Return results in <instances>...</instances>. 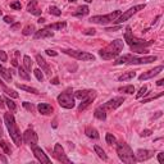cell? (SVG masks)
Returning a JSON list of instances; mask_svg holds the SVG:
<instances>
[{
  "label": "cell",
  "mask_w": 164,
  "mask_h": 164,
  "mask_svg": "<svg viewBox=\"0 0 164 164\" xmlns=\"http://www.w3.org/2000/svg\"><path fill=\"white\" fill-rule=\"evenodd\" d=\"M37 109H38V112L44 115H47L53 112V107H51L50 104H47V103H40V104L37 105Z\"/></svg>",
  "instance_id": "d6986e66"
},
{
  "label": "cell",
  "mask_w": 164,
  "mask_h": 164,
  "mask_svg": "<svg viewBox=\"0 0 164 164\" xmlns=\"http://www.w3.org/2000/svg\"><path fill=\"white\" fill-rule=\"evenodd\" d=\"M123 46H124L123 41L117 38V40H114L112 44H109L107 47H104V49H101L99 51V55L105 60H112L119 55V53L123 50Z\"/></svg>",
  "instance_id": "6da1fadb"
},
{
  "label": "cell",
  "mask_w": 164,
  "mask_h": 164,
  "mask_svg": "<svg viewBox=\"0 0 164 164\" xmlns=\"http://www.w3.org/2000/svg\"><path fill=\"white\" fill-rule=\"evenodd\" d=\"M36 62H37V64H38V66H40L41 68H43V70H44V72L46 73V75H49V76H50L51 70H50V68H49V66H47V63L45 62V59H44V58L40 55V54H37V55H36Z\"/></svg>",
  "instance_id": "ac0fdd59"
},
{
  "label": "cell",
  "mask_w": 164,
  "mask_h": 164,
  "mask_svg": "<svg viewBox=\"0 0 164 164\" xmlns=\"http://www.w3.org/2000/svg\"><path fill=\"white\" fill-rule=\"evenodd\" d=\"M151 133H153L151 130H144L142 132L140 133V136H141V137H147V136H150Z\"/></svg>",
  "instance_id": "b9f144b4"
},
{
  "label": "cell",
  "mask_w": 164,
  "mask_h": 164,
  "mask_svg": "<svg viewBox=\"0 0 164 164\" xmlns=\"http://www.w3.org/2000/svg\"><path fill=\"white\" fill-rule=\"evenodd\" d=\"M4 121H5V126H6V128H8L9 135H10L13 142H14L17 146H21L23 137H22L21 132H19V128L17 126V123H15V119H14V117H13V114L12 113H5L4 114Z\"/></svg>",
  "instance_id": "7a4b0ae2"
},
{
  "label": "cell",
  "mask_w": 164,
  "mask_h": 164,
  "mask_svg": "<svg viewBox=\"0 0 164 164\" xmlns=\"http://www.w3.org/2000/svg\"><path fill=\"white\" fill-rule=\"evenodd\" d=\"M95 96H96V94H95V91H92L91 94L89 95V98L87 99H85V100H83L81 104L78 105V112H82V110H85L86 108L89 107L90 104H91L92 101H94V99H95Z\"/></svg>",
  "instance_id": "2e32d148"
},
{
  "label": "cell",
  "mask_w": 164,
  "mask_h": 164,
  "mask_svg": "<svg viewBox=\"0 0 164 164\" xmlns=\"http://www.w3.org/2000/svg\"><path fill=\"white\" fill-rule=\"evenodd\" d=\"M54 32L50 31L49 28H43L35 32V38H46V37H53Z\"/></svg>",
  "instance_id": "9a60e30c"
},
{
  "label": "cell",
  "mask_w": 164,
  "mask_h": 164,
  "mask_svg": "<svg viewBox=\"0 0 164 164\" xmlns=\"http://www.w3.org/2000/svg\"><path fill=\"white\" fill-rule=\"evenodd\" d=\"M58 103H59V105L62 108L72 109L75 107V98L69 92H62V94L58 96Z\"/></svg>",
  "instance_id": "52a82bcc"
},
{
  "label": "cell",
  "mask_w": 164,
  "mask_h": 164,
  "mask_svg": "<svg viewBox=\"0 0 164 164\" xmlns=\"http://www.w3.org/2000/svg\"><path fill=\"white\" fill-rule=\"evenodd\" d=\"M64 27H66V22H58V23L49 24L46 28H49V30H62Z\"/></svg>",
  "instance_id": "1f68e13d"
},
{
  "label": "cell",
  "mask_w": 164,
  "mask_h": 164,
  "mask_svg": "<svg viewBox=\"0 0 164 164\" xmlns=\"http://www.w3.org/2000/svg\"><path fill=\"white\" fill-rule=\"evenodd\" d=\"M23 107L27 109V110H30V112H33V110H35L33 104H31V103H28V101H24V103H23Z\"/></svg>",
  "instance_id": "ab89813d"
},
{
  "label": "cell",
  "mask_w": 164,
  "mask_h": 164,
  "mask_svg": "<svg viewBox=\"0 0 164 164\" xmlns=\"http://www.w3.org/2000/svg\"><path fill=\"white\" fill-rule=\"evenodd\" d=\"M162 70H163V66H158V67H155L154 69H150V70H147V72H144L142 75L139 77V80L140 81H145V80L153 78V77H155L156 75H159Z\"/></svg>",
  "instance_id": "4fadbf2b"
},
{
  "label": "cell",
  "mask_w": 164,
  "mask_h": 164,
  "mask_svg": "<svg viewBox=\"0 0 164 164\" xmlns=\"http://www.w3.org/2000/svg\"><path fill=\"white\" fill-rule=\"evenodd\" d=\"M121 14H122L121 10H114V12L109 13V14H105V15H94V17L90 18V22L98 23V24H107L109 22H113L114 19H117Z\"/></svg>",
  "instance_id": "277c9868"
},
{
  "label": "cell",
  "mask_w": 164,
  "mask_h": 164,
  "mask_svg": "<svg viewBox=\"0 0 164 164\" xmlns=\"http://www.w3.org/2000/svg\"><path fill=\"white\" fill-rule=\"evenodd\" d=\"M0 86H1V89H3V91L5 92L6 95H9L10 98H14V99H17L18 98V94L14 91V90H12V89H9V87H6V86L4 85V82L0 80Z\"/></svg>",
  "instance_id": "44dd1931"
},
{
  "label": "cell",
  "mask_w": 164,
  "mask_h": 164,
  "mask_svg": "<svg viewBox=\"0 0 164 164\" xmlns=\"http://www.w3.org/2000/svg\"><path fill=\"white\" fill-rule=\"evenodd\" d=\"M158 162H159L160 164L164 163V153H159V154H158Z\"/></svg>",
  "instance_id": "7dc6e473"
},
{
  "label": "cell",
  "mask_w": 164,
  "mask_h": 164,
  "mask_svg": "<svg viewBox=\"0 0 164 164\" xmlns=\"http://www.w3.org/2000/svg\"><path fill=\"white\" fill-rule=\"evenodd\" d=\"M37 22H38V23H44L45 19H44V18H38V21H37Z\"/></svg>",
  "instance_id": "db71d44e"
},
{
  "label": "cell",
  "mask_w": 164,
  "mask_h": 164,
  "mask_svg": "<svg viewBox=\"0 0 164 164\" xmlns=\"http://www.w3.org/2000/svg\"><path fill=\"white\" fill-rule=\"evenodd\" d=\"M158 59L155 55H150V57H141V58H137V57H133L132 54H130V58L127 60V64H149V63H153Z\"/></svg>",
  "instance_id": "ba28073f"
},
{
  "label": "cell",
  "mask_w": 164,
  "mask_h": 164,
  "mask_svg": "<svg viewBox=\"0 0 164 164\" xmlns=\"http://www.w3.org/2000/svg\"><path fill=\"white\" fill-rule=\"evenodd\" d=\"M136 156H137L136 160H139V162H144V160H147L150 158H153V156H154V151H153V150L140 149V150H137Z\"/></svg>",
  "instance_id": "5bb4252c"
},
{
  "label": "cell",
  "mask_w": 164,
  "mask_h": 164,
  "mask_svg": "<svg viewBox=\"0 0 164 164\" xmlns=\"http://www.w3.org/2000/svg\"><path fill=\"white\" fill-rule=\"evenodd\" d=\"M18 75H19L21 78L26 80V81H30V78H31L30 75H28V72L23 68V67H19V68H18Z\"/></svg>",
  "instance_id": "4dcf8cb0"
},
{
  "label": "cell",
  "mask_w": 164,
  "mask_h": 164,
  "mask_svg": "<svg viewBox=\"0 0 164 164\" xmlns=\"http://www.w3.org/2000/svg\"><path fill=\"white\" fill-rule=\"evenodd\" d=\"M54 158H55L58 162H60V163L70 164V160L68 159V156L66 155V153H64V149L62 147V145H60V144H55V146H54Z\"/></svg>",
  "instance_id": "9c48e42d"
},
{
  "label": "cell",
  "mask_w": 164,
  "mask_h": 164,
  "mask_svg": "<svg viewBox=\"0 0 164 164\" xmlns=\"http://www.w3.org/2000/svg\"><path fill=\"white\" fill-rule=\"evenodd\" d=\"M123 101H124V98H114V99H112V100H109L108 103H105L104 105H101V108L103 109H109V110H113V109H117L118 107H121L122 104H123Z\"/></svg>",
  "instance_id": "7c38bea8"
},
{
  "label": "cell",
  "mask_w": 164,
  "mask_h": 164,
  "mask_svg": "<svg viewBox=\"0 0 164 164\" xmlns=\"http://www.w3.org/2000/svg\"><path fill=\"white\" fill-rule=\"evenodd\" d=\"M12 64H13L14 67H17V66H18V64H17V60H15V59H14V60H12Z\"/></svg>",
  "instance_id": "11a10c76"
},
{
  "label": "cell",
  "mask_w": 164,
  "mask_h": 164,
  "mask_svg": "<svg viewBox=\"0 0 164 164\" xmlns=\"http://www.w3.org/2000/svg\"><path fill=\"white\" fill-rule=\"evenodd\" d=\"M64 54L67 55L75 58L77 60H82V62H89V60H95V57L90 53H86V51H78V50H63Z\"/></svg>",
  "instance_id": "8992f818"
},
{
  "label": "cell",
  "mask_w": 164,
  "mask_h": 164,
  "mask_svg": "<svg viewBox=\"0 0 164 164\" xmlns=\"http://www.w3.org/2000/svg\"><path fill=\"white\" fill-rule=\"evenodd\" d=\"M22 33H23L24 36H30V35L35 33V26H33V24L26 26V27L23 28V31H22Z\"/></svg>",
  "instance_id": "d6a6232c"
},
{
  "label": "cell",
  "mask_w": 164,
  "mask_h": 164,
  "mask_svg": "<svg viewBox=\"0 0 164 164\" xmlns=\"http://www.w3.org/2000/svg\"><path fill=\"white\" fill-rule=\"evenodd\" d=\"M23 141L27 144V145L33 147V146H36V144L38 141V137H37V135H36V132H35L33 130H27L23 133Z\"/></svg>",
  "instance_id": "30bf717a"
},
{
  "label": "cell",
  "mask_w": 164,
  "mask_h": 164,
  "mask_svg": "<svg viewBox=\"0 0 164 164\" xmlns=\"http://www.w3.org/2000/svg\"><path fill=\"white\" fill-rule=\"evenodd\" d=\"M49 13H50V14H53V15H55V17H59V15L62 14V12H60L57 6H50V8H49Z\"/></svg>",
  "instance_id": "8d00e7d4"
},
{
  "label": "cell",
  "mask_w": 164,
  "mask_h": 164,
  "mask_svg": "<svg viewBox=\"0 0 164 164\" xmlns=\"http://www.w3.org/2000/svg\"><path fill=\"white\" fill-rule=\"evenodd\" d=\"M121 92H126V94H133L135 92V86L128 85V86H123V87H119Z\"/></svg>",
  "instance_id": "836d02e7"
},
{
  "label": "cell",
  "mask_w": 164,
  "mask_h": 164,
  "mask_svg": "<svg viewBox=\"0 0 164 164\" xmlns=\"http://www.w3.org/2000/svg\"><path fill=\"white\" fill-rule=\"evenodd\" d=\"M50 82L53 83V85H58V83H59V78H58V77H55V78H53Z\"/></svg>",
  "instance_id": "681fc988"
},
{
  "label": "cell",
  "mask_w": 164,
  "mask_h": 164,
  "mask_svg": "<svg viewBox=\"0 0 164 164\" xmlns=\"http://www.w3.org/2000/svg\"><path fill=\"white\" fill-rule=\"evenodd\" d=\"M136 76V72H132V70H128V72H124L122 76H119V81H128V80L133 78V77Z\"/></svg>",
  "instance_id": "4316f807"
},
{
  "label": "cell",
  "mask_w": 164,
  "mask_h": 164,
  "mask_svg": "<svg viewBox=\"0 0 164 164\" xmlns=\"http://www.w3.org/2000/svg\"><path fill=\"white\" fill-rule=\"evenodd\" d=\"M27 12L31 13V14H33V15H40L41 14V10L37 8V1L36 0H31V1L28 3Z\"/></svg>",
  "instance_id": "e0dca14e"
},
{
  "label": "cell",
  "mask_w": 164,
  "mask_h": 164,
  "mask_svg": "<svg viewBox=\"0 0 164 164\" xmlns=\"http://www.w3.org/2000/svg\"><path fill=\"white\" fill-rule=\"evenodd\" d=\"M32 151H33L35 158H36L40 163H44V164H50L51 163L50 158L44 153L43 149H40V147H37V146H33V147H32Z\"/></svg>",
  "instance_id": "8fae6325"
},
{
  "label": "cell",
  "mask_w": 164,
  "mask_h": 164,
  "mask_svg": "<svg viewBox=\"0 0 164 164\" xmlns=\"http://www.w3.org/2000/svg\"><path fill=\"white\" fill-rule=\"evenodd\" d=\"M118 30H121V26H115V27H110V28H105V31H108V32H112V31H118Z\"/></svg>",
  "instance_id": "bcb514c9"
},
{
  "label": "cell",
  "mask_w": 164,
  "mask_h": 164,
  "mask_svg": "<svg viewBox=\"0 0 164 164\" xmlns=\"http://www.w3.org/2000/svg\"><path fill=\"white\" fill-rule=\"evenodd\" d=\"M0 147H1L3 150H4V153L6 154V155H10L12 154V147H10V145H9L8 142H6L5 140H0Z\"/></svg>",
  "instance_id": "484cf974"
},
{
  "label": "cell",
  "mask_w": 164,
  "mask_h": 164,
  "mask_svg": "<svg viewBox=\"0 0 164 164\" xmlns=\"http://www.w3.org/2000/svg\"><path fill=\"white\" fill-rule=\"evenodd\" d=\"M0 60H1V62H6V60H8V55H6L5 51H3V50H0Z\"/></svg>",
  "instance_id": "7bdbcfd3"
},
{
  "label": "cell",
  "mask_w": 164,
  "mask_h": 164,
  "mask_svg": "<svg viewBox=\"0 0 164 164\" xmlns=\"http://www.w3.org/2000/svg\"><path fill=\"white\" fill-rule=\"evenodd\" d=\"M117 154L119 156V159L122 160L123 163H128V164H132V163H136V156L133 155V151L130 146L127 145L126 142H119L117 144Z\"/></svg>",
  "instance_id": "3957f363"
},
{
  "label": "cell",
  "mask_w": 164,
  "mask_h": 164,
  "mask_svg": "<svg viewBox=\"0 0 164 164\" xmlns=\"http://www.w3.org/2000/svg\"><path fill=\"white\" fill-rule=\"evenodd\" d=\"M85 1H87V3H91V1H92V0H85Z\"/></svg>",
  "instance_id": "680465c9"
},
{
  "label": "cell",
  "mask_w": 164,
  "mask_h": 164,
  "mask_svg": "<svg viewBox=\"0 0 164 164\" xmlns=\"http://www.w3.org/2000/svg\"><path fill=\"white\" fill-rule=\"evenodd\" d=\"M146 91H147V87H146L145 85H144L140 89V91H139V92H137V94H136V99H140V98H142V96L146 94Z\"/></svg>",
  "instance_id": "74e56055"
},
{
  "label": "cell",
  "mask_w": 164,
  "mask_h": 164,
  "mask_svg": "<svg viewBox=\"0 0 164 164\" xmlns=\"http://www.w3.org/2000/svg\"><path fill=\"white\" fill-rule=\"evenodd\" d=\"M19 27V23H17V24H14V26H12V30H17V28Z\"/></svg>",
  "instance_id": "f5cc1de1"
},
{
  "label": "cell",
  "mask_w": 164,
  "mask_h": 164,
  "mask_svg": "<svg viewBox=\"0 0 164 164\" xmlns=\"http://www.w3.org/2000/svg\"><path fill=\"white\" fill-rule=\"evenodd\" d=\"M23 68L27 70V72H31V68H32V60L28 55H24L23 57Z\"/></svg>",
  "instance_id": "f1b7e54d"
},
{
  "label": "cell",
  "mask_w": 164,
  "mask_h": 164,
  "mask_svg": "<svg viewBox=\"0 0 164 164\" xmlns=\"http://www.w3.org/2000/svg\"><path fill=\"white\" fill-rule=\"evenodd\" d=\"M4 103H6V105H8V108L10 109L12 112H15V109H17V107H15V104L13 103L9 98H4Z\"/></svg>",
  "instance_id": "d590c367"
},
{
  "label": "cell",
  "mask_w": 164,
  "mask_h": 164,
  "mask_svg": "<svg viewBox=\"0 0 164 164\" xmlns=\"http://www.w3.org/2000/svg\"><path fill=\"white\" fill-rule=\"evenodd\" d=\"M105 140H107V144L108 145H115L117 144V139L113 136L112 133H107V136H105Z\"/></svg>",
  "instance_id": "e575fe53"
},
{
  "label": "cell",
  "mask_w": 164,
  "mask_h": 164,
  "mask_svg": "<svg viewBox=\"0 0 164 164\" xmlns=\"http://www.w3.org/2000/svg\"><path fill=\"white\" fill-rule=\"evenodd\" d=\"M0 14H1V10H0Z\"/></svg>",
  "instance_id": "91938a15"
},
{
  "label": "cell",
  "mask_w": 164,
  "mask_h": 164,
  "mask_svg": "<svg viewBox=\"0 0 164 164\" xmlns=\"http://www.w3.org/2000/svg\"><path fill=\"white\" fill-rule=\"evenodd\" d=\"M85 133H86V136H87V137H90V139H94V140L99 139V132L96 131V128H94V127H86Z\"/></svg>",
  "instance_id": "ffe728a7"
},
{
  "label": "cell",
  "mask_w": 164,
  "mask_h": 164,
  "mask_svg": "<svg viewBox=\"0 0 164 164\" xmlns=\"http://www.w3.org/2000/svg\"><path fill=\"white\" fill-rule=\"evenodd\" d=\"M10 8L15 9V10H21V3H19V1H14V3H10Z\"/></svg>",
  "instance_id": "60d3db41"
},
{
  "label": "cell",
  "mask_w": 164,
  "mask_h": 164,
  "mask_svg": "<svg viewBox=\"0 0 164 164\" xmlns=\"http://www.w3.org/2000/svg\"><path fill=\"white\" fill-rule=\"evenodd\" d=\"M94 150H95V153L98 154V156L100 159H103V160H108V156H107V154H105V151L101 149L100 146H98V145H95L94 146Z\"/></svg>",
  "instance_id": "83f0119b"
},
{
  "label": "cell",
  "mask_w": 164,
  "mask_h": 164,
  "mask_svg": "<svg viewBox=\"0 0 164 164\" xmlns=\"http://www.w3.org/2000/svg\"><path fill=\"white\" fill-rule=\"evenodd\" d=\"M1 136H3V130H1V126H0V139H1Z\"/></svg>",
  "instance_id": "9f6ffc18"
},
{
  "label": "cell",
  "mask_w": 164,
  "mask_h": 164,
  "mask_svg": "<svg viewBox=\"0 0 164 164\" xmlns=\"http://www.w3.org/2000/svg\"><path fill=\"white\" fill-rule=\"evenodd\" d=\"M89 13V6L87 5H82L77 9V12H75L76 17H81V15H86Z\"/></svg>",
  "instance_id": "f546056e"
},
{
  "label": "cell",
  "mask_w": 164,
  "mask_h": 164,
  "mask_svg": "<svg viewBox=\"0 0 164 164\" xmlns=\"http://www.w3.org/2000/svg\"><path fill=\"white\" fill-rule=\"evenodd\" d=\"M77 0H69V3H76Z\"/></svg>",
  "instance_id": "6f0895ef"
},
{
  "label": "cell",
  "mask_w": 164,
  "mask_h": 164,
  "mask_svg": "<svg viewBox=\"0 0 164 164\" xmlns=\"http://www.w3.org/2000/svg\"><path fill=\"white\" fill-rule=\"evenodd\" d=\"M83 33L85 35H95V30L94 28H87V30L83 31Z\"/></svg>",
  "instance_id": "ee69618b"
},
{
  "label": "cell",
  "mask_w": 164,
  "mask_h": 164,
  "mask_svg": "<svg viewBox=\"0 0 164 164\" xmlns=\"http://www.w3.org/2000/svg\"><path fill=\"white\" fill-rule=\"evenodd\" d=\"M163 83H164V80H159V81L156 82V85H158V86H163Z\"/></svg>",
  "instance_id": "816d5d0a"
},
{
  "label": "cell",
  "mask_w": 164,
  "mask_h": 164,
  "mask_svg": "<svg viewBox=\"0 0 164 164\" xmlns=\"http://www.w3.org/2000/svg\"><path fill=\"white\" fill-rule=\"evenodd\" d=\"M145 4H140V5H135L132 6V8H130L127 12H124V13H122V14L118 17L117 19H114L113 22H115V23H122V22H126L128 21L131 17H132L133 14H136L137 12H140V10H142V9H145Z\"/></svg>",
  "instance_id": "5b68a950"
},
{
  "label": "cell",
  "mask_w": 164,
  "mask_h": 164,
  "mask_svg": "<svg viewBox=\"0 0 164 164\" xmlns=\"http://www.w3.org/2000/svg\"><path fill=\"white\" fill-rule=\"evenodd\" d=\"M91 90H78V91H76L75 92V98H77V99H85V98H87V96L91 94Z\"/></svg>",
  "instance_id": "cb8c5ba5"
},
{
  "label": "cell",
  "mask_w": 164,
  "mask_h": 164,
  "mask_svg": "<svg viewBox=\"0 0 164 164\" xmlns=\"http://www.w3.org/2000/svg\"><path fill=\"white\" fill-rule=\"evenodd\" d=\"M4 108V100H3V98L0 96V109Z\"/></svg>",
  "instance_id": "f907efd6"
},
{
  "label": "cell",
  "mask_w": 164,
  "mask_h": 164,
  "mask_svg": "<svg viewBox=\"0 0 164 164\" xmlns=\"http://www.w3.org/2000/svg\"><path fill=\"white\" fill-rule=\"evenodd\" d=\"M17 87H18V89H21V90H23V91L31 92V94H36V95H37V94H40L37 89L31 87V86H26V85H21V83H17Z\"/></svg>",
  "instance_id": "d4e9b609"
},
{
  "label": "cell",
  "mask_w": 164,
  "mask_h": 164,
  "mask_svg": "<svg viewBox=\"0 0 164 164\" xmlns=\"http://www.w3.org/2000/svg\"><path fill=\"white\" fill-rule=\"evenodd\" d=\"M4 22H5V23H12V22H13V18L9 17V15H5V17H4Z\"/></svg>",
  "instance_id": "c3c4849f"
},
{
  "label": "cell",
  "mask_w": 164,
  "mask_h": 164,
  "mask_svg": "<svg viewBox=\"0 0 164 164\" xmlns=\"http://www.w3.org/2000/svg\"><path fill=\"white\" fill-rule=\"evenodd\" d=\"M33 73H35V77L40 82H43V80H44V75L41 73V70L40 69H35L33 70Z\"/></svg>",
  "instance_id": "f35d334b"
},
{
  "label": "cell",
  "mask_w": 164,
  "mask_h": 164,
  "mask_svg": "<svg viewBox=\"0 0 164 164\" xmlns=\"http://www.w3.org/2000/svg\"><path fill=\"white\" fill-rule=\"evenodd\" d=\"M46 54H47V55H50V57H57L58 55L57 51H54V50H51V49H47L46 50Z\"/></svg>",
  "instance_id": "f6af8a7d"
},
{
  "label": "cell",
  "mask_w": 164,
  "mask_h": 164,
  "mask_svg": "<svg viewBox=\"0 0 164 164\" xmlns=\"http://www.w3.org/2000/svg\"><path fill=\"white\" fill-rule=\"evenodd\" d=\"M0 76H1L6 82H12V75H10V72H9L6 68H4L1 64H0Z\"/></svg>",
  "instance_id": "603a6c76"
},
{
  "label": "cell",
  "mask_w": 164,
  "mask_h": 164,
  "mask_svg": "<svg viewBox=\"0 0 164 164\" xmlns=\"http://www.w3.org/2000/svg\"><path fill=\"white\" fill-rule=\"evenodd\" d=\"M95 118H98V119H100V121H105L107 119V112H105V109H103L101 107H99V108H96L95 109Z\"/></svg>",
  "instance_id": "7402d4cb"
}]
</instances>
